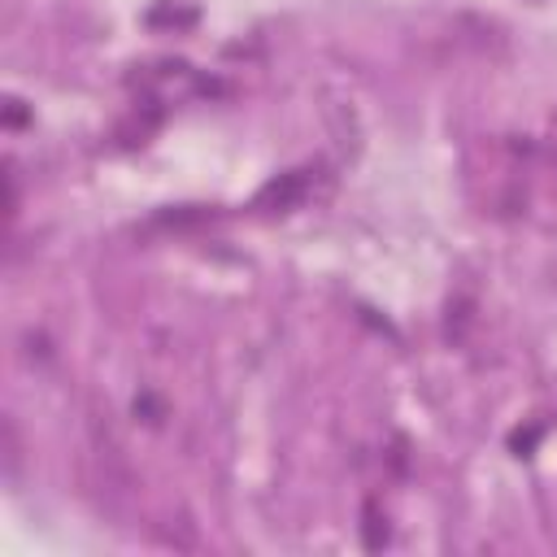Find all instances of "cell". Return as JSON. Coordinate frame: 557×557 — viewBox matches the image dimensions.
<instances>
[{"mask_svg":"<svg viewBox=\"0 0 557 557\" xmlns=\"http://www.w3.org/2000/svg\"><path fill=\"white\" fill-rule=\"evenodd\" d=\"M309 196V170H292V174H278L274 183L261 187L257 196V209H292Z\"/></svg>","mask_w":557,"mask_h":557,"instance_id":"6da1fadb","label":"cell"},{"mask_svg":"<svg viewBox=\"0 0 557 557\" xmlns=\"http://www.w3.org/2000/svg\"><path fill=\"white\" fill-rule=\"evenodd\" d=\"M361 531H366V548H383V544H387V518L379 513L374 500L366 505V522H361Z\"/></svg>","mask_w":557,"mask_h":557,"instance_id":"7a4b0ae2","label":"cell"}]
</instances>
